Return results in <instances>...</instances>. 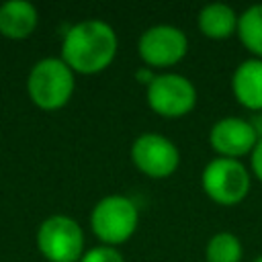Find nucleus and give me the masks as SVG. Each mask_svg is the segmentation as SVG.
I'll use <instances>...</instances> for the list:
<instances>
[{
  "label": "nucleus",
  "instance_id": "obj_17",
  "mask_svg": "<svg viewBox=\"0 0 262 262\" xmlns=\"http://www.w3.org/2000/svg\"><path fill=\"white\" fill-rule=\"evenodd\" d=\"M158 74H154V70L151 68H147V66H141V68H137V72H135V80L139 82V84H143L145 88L154 82V78H156Z\"/></svg>",
  "mask_w": 262,
  "mask_h": 262
},
{
  "label": "nucleus",
  "instance_id": "obj_12",
  "mask_svg": "<svg viewBox=\"0 0 262 262\" xmlns=\"http://www.w3.org/2000/svg\"><path fill=\"white\" fill-rule=\"evenodd\" d=\"M237 12L223 2H211L207 6L201 8L196 23H199V31L213 41H221L231 37L237 31Z\"/></svg>",
  "mask_w": 262,
  "mask_h": 262
},
{
  "label": "nucleus",
  "instance_id": "obj_2",
  "mask_svg": "<svg viewBox=\"0 0 262 262\" xmlns=\"http://www.w3.org/2000/svg\"><path fill=\"white\" fill-rule=\"evenodd\" d=\"M27 90L37 106L45 111L61 108L72 98L74 72L61 57H43L31 68Z\"/></svg>",
  "mask_w": 262,
  "mask_h": 262
},
{
  "label": "nucleus",
  "instance_id": "obj_14",
  "mask_svg": "<svg viewBox=\"0 0 262 262\" xmlns=\"http://www.w3.org/2000/svg\"><path fill=\"white\" fill-rule=\"evenodd\" d=\"M244 248L237 235L231 231H217L209 237L205 248L207 262H242Z\"/></svg>",
  "mask_w": 262,
  "mask_h": 262
},
{
  "label": "nucleus",
  "instance_id": "obj_4",
  "mask_svg": "<svg viewBox=\"0 0 262 262\" xmlns=\"http://www.w3.org/2000/svg\"><path fill=\"white\" fill-rule=\"evenodd\" d=\"M201 184L205 194L221 205V207H233L242 203L252 186V176L246 164L231 158H213L207 162L201 174Z\"/></svg>",
  "mask_w": 262,
  "mask_h": 262
},
{
  "label": "nucleus",
  "instance_id": "obj_18",
  "mask_svg": "<svg viewBox=\"0 0 262 262\" xmlns=\"http://www.w3.org/2000/svg\"><path fill=\"white\" fill-rule=\"evenodd\" d=\"M252 262H262V256H258V258H254Z\"/></svg>",
  "mask_w": 262,
  "mask_h": 262
},
{
  "label": "nucleus",
  "instance_id": "obj_7",
  "mask_svg": "<svg viewBox=\"0 0 262 262\" xmlns=\"http://www.w3.org/2000/svg\"><path fill=\"white\" fill-rule=\"evenodd\" d=\"M137 51L143 66L151 70H166L184 59L188 51V37L174 25H154L141 33Z\"/></svg>",
  "mask_w": 262,
  "mask_h": 262
},
{
  "label": "nucleus",
  "instance_id": "obj_1",
  "mask_svg": "<svg viewBox=\"0 0 262 262\" xmlns=\"http://www.w3.org/2000/svg\"><path fill=\"white\" fill-rule=\"evenodd\" d=\"M119 49L115 29L98 18L72 25L61 41V59L78 74H98L106 70Z\"/></svg>",
  "mask_w": 262,
  "mask_h": 262
},
{
  "label": "nucleus",
  "instance_id": "obj_15",
  "mask_svg": "<svg viewBox=\"0 0 262 262\" xmlns=\"http://www.w3.org/2000/svg\"><path fill=\"white\" fill-rule=\"evenodd\" d=\"M80 262H125L123 254L115 246H96L82 254Z\"/></svg>",
  "mask_w": 262,
  "mask_h": 262
},
{
  "label": "nucleus",
  "instance_id": "obj_5",
  "mask_svg": "<svg viewBox=\"0 0 262 262\" xmlns=\"http://www.w3.org/2000/svg\"><path fill=\"white\" fill-rule=\"evenodd\" d=\"M37 246L49 262H80L84 254V231L68 215H51L37 229Z\"/></svg>",
  "mask_w": 262,
  "mask_h": 262
},
{
  "label": "nucleus",
  "instance_id": "obj_9",
  "mask_svg": "<svg viewBox=\"0 0 262 262\" xmlns=\"http://www.w3.org/2000/svg\"><path fill=\"white\" fill-rule=\"evenodd\" d=\"M260 135L252 121L242 117H223L209 131V145L217 154V158L239 160L250 156L256 147Z\"/></svg>",
  "mask_w": 262,
  "mask_h": 262
},
{
  "label": "nucleus",
  "instance_id": "obj_16",
  "mask_svg": "<svg viewBox=\"0 0 262 262\" xmlns=\"http://www.w3.org/2000/svg\"><path fill=\"white\" fill-rule=\"evenodd\" d=\"M250 166H252L254 176L262 182V137L258 139L256 147H254V149H252V154H250Z\"/></svg>",
  "mask_w": 262,
  "mask_h": 262
},
{
  "label": "nucleus",
  "instance_id": "obj_10",
  "mask_svg": "<svg viewBox=\"0 0 262 262\" xmlns=\"http://www.w3.org/2000/svg\"><path fill=\"white\" fill-rule=\"evenodd\" d=\"M231 92L248 111H262V59L250 57L237 63L231 76Z\"/></svg>",
  "mask_w": 262,
  "mask_h": 262
},
{
  "label": "nucleus",
  "instance_id": "obj_3",
  "mask_svg": "<svg viewBox=\"0 0 262 262\" xmlns=\"http://www.w3.org/2000/svg\"><path fill=\"white\" fill-rule=\"evenodd\" d=\"M137 223V205L125 194L102 196L90 213V227L104 246H119L127 242L135 233Z\"/></svg>",
  "mask_w": 262,
  "mask_h": 262
},
{
  "label": "nucleus",
  "instance_id": "obj_8",
  "mask_svg": "<svg viewBox=\"0 0 262 262\" xmlns=\"http://www.w3.org/2000/svg\"><path fill=\"white\" fill-rule=\"evenodd\" d=\"M135 168L149 178H168L178 170L180 151L168 137L160 133H141L131 145Z\"/></svg>",
  "mask_w": 262,
  "mask_h": 262
},
{
  "label": "nucleus",
  "instance_id": "obj_11",
  "mask_svg": "<svg viewBox=\"0 0 262 262\" xmlns=\"http://www.w3.org/2000/svg\"><path fill=\"white\" fill-rule=\"evenodd\" d=\"M37 27V8L27 0L0 4V33L10 39H25Z\"/></svg>",
  "mask_w": 262,
  "mask_h": 262
},
{
  "label": "nucleus",
  "instance_id": "obj_13",
  "mask_svg": "<svg viewBox=\"0 0 262 262\" xmlns=\"http://www.w3.org/2000/svg\"><path fill=\"white\" fill-rule=\"evenodd\" d=\"M235 35L252 57L262 59V4H254L237 16Z\"/></svg>",
  "mask_w": 262,
  "mask_h": 262
},
{
  "label": "nucleus",
  "instance_id": "obj_6",
  "mask_svg": "<svg viewBox=\"0 0 262 262\" xmlns=\"http://www.w3.org/2000/svg\"><path fill=\"white\" fill-rule=\"evenodd\" d=\"M145 98L156 115L164 119H178L194 108L196 88L186 76L164 72L145 88Z\"/></svg>",
  "mask_w": 262,
  "mask_h": 262
}]
</instances>
